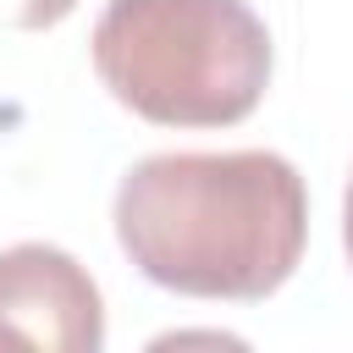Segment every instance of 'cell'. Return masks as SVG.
<instances>
[{
    "label": "cell",
    "mask_w": 353,
    "mask_h": 353,
    "mask_svg": "<svg viewBox=\"0 0 353 353\" xmlns=\"http://www.w3.org/2000/svg\"><path fill=\"white\" fill-rule=\"evenodd\" d=\"M309 193L270 149L149 154L116 188L121 254L188 298H270L303 259Z\"/></svg>",
    "instance_id": "obj_1"
},
{
    "label": "cell",
    "mask_w": 353,
    "mask_h": 353,
    "mask_svg": "<svg viewBox=\"0 0 353 353\" xmlns=\"http://www.w3.org/2000/svg\"><path fill=\"white\" fill-rule=\"evenodd\" d=\"M88 44L99 83L154 127H232L270 83L248 0H110Z\"/></svg>",
    "instance_id": "obj_2"
},
{
    "label": "cell",
    "mask_w": 353,
    "mask_h": 353,
    "mask_svg": "<svg viewBox=\"0 0 353 353\" xmlns=\"http://www.w3.org/2000/svg\"><path fill=\"white\" fill-rule=\"evenodd\" d=\"M0 347L99 353L105 303L94 276L50 243L0 248Z\"/></svg>",
    "instance_id": "obj_3"
},
{
    "label": "cell",
    "mask_w": 353,
    "mask_h": 353,
    "mask_svg": "<svg viewBox=\"0 0 353 353\" xmlns=\"http://www.w3.org/2000/svg\"><path fill=\"white\" fill-rule=\"evenodd\" d=\"M77 11V0H0V28H17V33H39V28H55Z\"/></svg>",
    "instance_id": "obj_4"
},
{
    "label": "cell",
    "mask_w": 353,
    "mask_h": 353,
    "mask_svg": "<svg viewBox=\"0 0 353 353\" xmlns=\"http://www.w3.org/2000/svg\"><path fill=\"white\" fill-rule=\"evenodd\" d=\"M342 243H347V259H353V182H347V204H342Z\"/></svg>",
    "instance_id": "obj_5"
}]
</instances>
